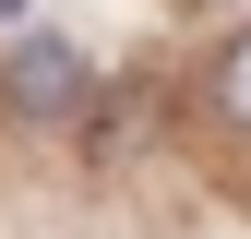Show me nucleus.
I'll use <instances>...</instances> for the list:
<instances>
[{"instance_id":"f03ea898","label":"nucleus","mask_w":251,"mask_h":239,"mask_svg":"<svg viewBox=\"0 0 251 239\" xmlns=\"http://www.w3.org/2000/svg\"><path fill=\"white\" fill-rule=\"evenodd\" d=\"M215 108H227V120H251V36H227V48H215Z\"/></svg>"},{"instance_id":"f257e3e1","label":"nucleus","mask_w":251,"mask_h":239,"mask_svg":"<svg viewBox=\"0 0 251 239\" xmlns=\"http://www.w3.org/2000/svg\"><path fill=\"white\" fill-rule=\"evenodd\" d=\"M0 96H12V120H72V108H84V48H72V36H12Z\"/></svg>"},{"instance_id":"7ed1b4c3","label":"nucleus","mask_w":251,"mask_h":239,"mask_svg":"<svg viewBox=\"0 0 251 239\" xmlns=\"http://www.w3.org/2000/svg\"><path fill=\"white\" fill-rule=\"evenodd\" d=\"M0 12H24V0H0Z\"/></svg>"}]
</instances>
